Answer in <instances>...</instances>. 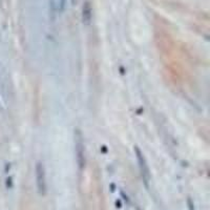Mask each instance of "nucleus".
<instances>
[{
	"mask_svg": "<svg viewBox=\"0 0 210 210\" xmlns=\"http://www.w3.org/2000/svg\"><path fill=\"white\" fill-rule=\"evenodd\" d=\"M188 207H189V210H194V206H193V203L191 202L190 199H188Z\"/></svg>",
	"mask_w": 210,
	"mask_h": 210,
	"instance_id": "423d86ee",
	"label": "nucleus"
},
{
	"mask_svg": "<svg viewBox=\"0 0 210 210\" xmlns=\"http://www.w3.org/2000/svg\"><path fill=\"white\" fill-rule=\"evenodd\" d=\"M77 140H76V151H77L78 155V163L79 165L82 167L83 164H84V150H83V142H82V138L79 131H77Z\"/></svg>",
	"mask_w": 210,
	"mask_h": 210,
	"instance_id": "7ed1b4c3",
	"label": "nucleus"
},
{
	"mask_svg": "<svg viewBox=\"0 0 210 210\" xmlns=\"http://www.w3.org/2000/svg\"><path fill=\"white\" fill-rule=\"evenodd\" d=\"M36 181H37L38 192L41 195L46 193V181H45V171L44 166L40 162L36 165Z\"/></svg>",
	"mask_w": 210,
	"mask_h": 210,
	"instance_id": "f03ea898",
	"label": "nucleus"
},
{
	"mask_svg": "<svg viewBox=\"0 0 210 210\" xmlns=\"http://www.w3.org/2000/svg\"><path fill=\"white\" fill-rule=\"evenodd\" d=\"M136 155H137V160L138 163H139V168H140L141 171V175H142L143 181L146 184V186H148V182L150 180V172H149V168H148V165L146 164L145 158L143 155V153L140 151V149L138 147L135 148Z\"/></svg>",
	"mask_w": 210,
	"mask_h": 210,
	"instance_id": "f257e3e1",
	"label": "nucleus"
},
{
	"mask_svg": "<svg viewBox=\"0 0 210 210\" xmlns=\"http://www.w3.org/2000/svg\"><path fill=\"white\" fill-rule=\"evenodd\" d=\"M66 5V0H50V9L52 13H62Z\"/></svg>",
	"mask_w": 210,
	"mask_h": 210,
	"instance_id": "39448f33",
	"label": "nucleus"
},
{
	"mask_svg": "<svg viewBox=\"0 0 210 210\" xmlns=\"http://www.w3.org/2000/svg\"><path fill=\"white\" fill-rule=\"evenodd\" d=\"M92 16H93V10L92 5L88 1H85L82 8V20L84 24H89L92 21Z\"/></svg>",
	"mask_w": 210,
	"mask_h": 210,
	"instance_id": "20e7f679",
	"label": "nucleus"
}]
</instances>
